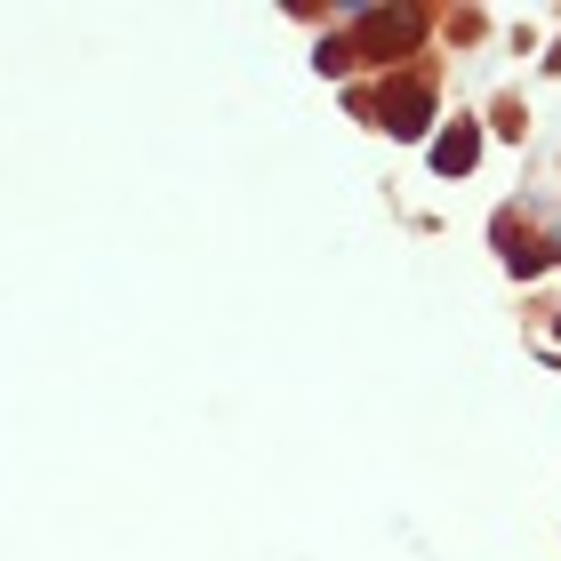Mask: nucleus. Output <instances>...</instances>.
Wrapping results in <instances>:
<instances>
[{"mask_svg": "<svg viewBox=\"0 0 561 561\" xmlns=\"http://www.w3.org/2000/svg\"><path fill=\"white\" fill-rule=\"evenodd\" d=\"M546 265H561L553 241H514V233H505V273H514V280H538Z\"/></svg>", "mask_w": 561, "mask_h": 561, "instance_id": "20e7f679", "label": "nucleus"}, {"mask_svg": "<svg viewBox=\"0 0 561 561\" xmlns=\"http://www.w3.org/2000/svg\"><path fill=\"white\" fill-rule=\"evenodd\" d=\"M345 41L362 65H386V72H410V48L425 41V9H393V0H345Z\"/></svg>", "mask_w": 561, "mask_h": 561, "instance_id": "f257e3e1", "label": "nucleus"}, {"mask_svg": "<svg viewBox=\"0 0 561 561\" xmlns=\"http://www.w3.org/2000/svg\"><path fill=\"white\" fill-rule=\"evenodd\" d=\"M369 121H377V129H393V137H425L433 121H442V89H433L425 72H386Z\"/></svg>", "mask_w": 561, "mask_h": 561, "instance_id": "f03ea898", "label": "nucleus"}, {"mask_svg": "<svg viewBox=\"0 0 561 561\" xmlns=\"http://www.w3.org/2000/svg\"><path fill=\"white\" fill-rule=\"evenodd\" d=\"M313 72H321V81H337V72H353V41H345V33L313 41Z\"/></svg>", "mask_w": 561, "mask_h": 561, "instance_id": "39448f33", "label": "nucleus"}, {"mask_svg": "<svg viewBox=\"0 0 561 561\" xmlns=\"http://www.w3.org/2000/svg\"><path fill=\"white\" fill-rule=\"evenodd\" d=\"M425 152H433V169H442V176H466V169L481 161V129H473V121H449Z\"/></svg>", "mask_w": 561, "mask_h": 561, "instance_id": "7ed1b4c3", "label": "nucleus"}, {"mask_svg": "<svg viewBox=\"0 0 561 561\" xmlns=\"http://www.w3.org/2000/svg\"><path fill=\"white\" fill-rule=\"evenodd\" d=\"M546 241H553V257H561V217H553V233H546Z\"/></svg>", "mask_w": 561, "mask_h": 561, "instance_id": "423d86ee", "label": "nucleus"}]
</instances>
